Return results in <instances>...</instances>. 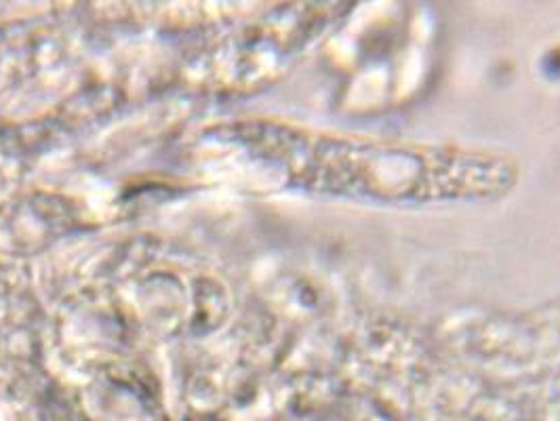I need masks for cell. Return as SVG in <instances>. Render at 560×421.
I'll list each match as a JSON object with an SVG mask.
<instances>
[{"label":"cell","instance_id":"1","mask_svg":"<svg viewBox=\"0 0 560 421\" xmlns=\"http://www.w3.org/2000/svg\"><path fill=\"white\" fill-rule=\"evenodd\" d=\"M475 350L495 361L525 365L560 359V293L535 308L480 325Z\"/></svg>","mask_w":560,"mask_h":421},{"label":"cell","instance_id":"2","mask_svg":"<svg viewBox=\"0 0 560 421\" xmlns=\"http://www.w3.org/2000/svg\"><path fill=\"white\" fill-rule=\"evenodd\" d=\"M559 396H560V388H559Z\"/></svg>","mask_w":560,"mask_h":421}]
</instances>
